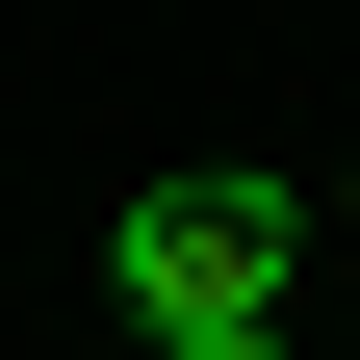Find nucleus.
Returning <instances> with one entry per match:
<instances>
[{"label": "nucleus", "instance_id": "f03ea898", "mask_svg": "<svg viewBox=\"0 0 360 360\" xmlns=\"http://www.w3.org/2000/svg\"><path fill=\"white\" fill-rule=\"evenodd\" d=\"M155 360H283V309H180V335H155Z\"/></svg>", "mask_w": 360, "mask_h": 360}, {"label": "nucleus", "instance_id": "7ed1b4c3", "mask_svg": "<svg viewBox=\"0 0 360 360\" xmlns=\"http://www.w3.org/2000/svg\"><path fill=\"white\" fill-rule=\"evenodd\" d=\"M335 232H360V155H335Z\"/></svg>", "mask_w": 360, "mask_h": 360}, {"label": "nucleus", "instance_id": "f257e3e1", "mask_svg": "<svg viewBox=\"0 0 360 360\" xmlns=\"http://www.w3.org/2000/svg\"><path fill=\"white\" fill-rule=\"evenodd\" d=\"M309 257H335V206H309V180H232V155H180V180H129V206H103L129 335H180V309H283Z\"/></svg>", "mask_w": 360, "mask_h": 360}]
</instances>
